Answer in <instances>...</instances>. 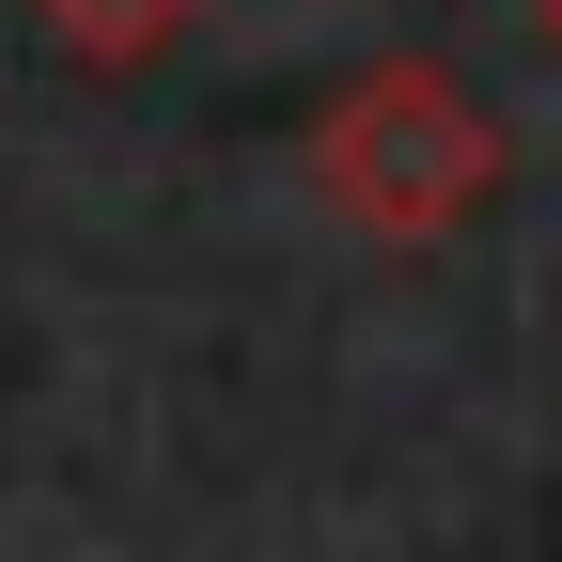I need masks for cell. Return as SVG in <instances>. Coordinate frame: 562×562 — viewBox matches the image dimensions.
<instances>
[{
  "label": "cell",
  "mask_w": 562,
  "mask_h": 562,
  "mask_svg": "<svg viewBox=\"0 0 562 562\" xmlns=\"http://www.w3.org/2000/svg\"><path fill=\"white\" fill-rule=\"evenodd\" d=\"M313 188L360 235L422 250V235H453L469 203L501 188V125H484V94L453 63H375V79H344V110L313 125Z\"/></svg>",
  "instance_id": "obj_1"
},
{
  "label": "cell",
  "mask_w": 562,
  "mask_h": 562,
  "mask_svg": "<svg viewBox=\"0 0 562 562\" xmlns=\"http://www.w3.org/2000/svg\"><path fill=\"white\" fill-rule=\"evenodd\" d=\"M47 32L79 47V63H157L188 32V0H47Z\"/></svg>",
  "instance_id": "obj_2"
},
{
  "label": "cell",
  "mask_w": 562,
  "mask_h": 562,
  "mask_svg": "<svg viewBox=\"0 0 562 562\" xmlns=\"http://www.w3.org/2000/svg\"><path fill=\"white\" fill-rule=\"evenodd\" d=\"M547 47H562V0H547Z\"/></svg>",
  "instance_id": "obj_3"
}]
</instances>
